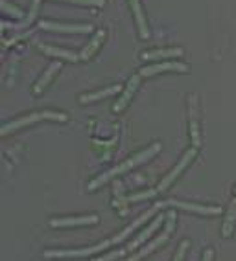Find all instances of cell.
Masks as SVG:
<instances>
[{
  "label": "cell",
  "mask_w": 236,
  "mask_h": 261,
  "mask_svg": "<svg viewBox=\"0 0 236 261\" xmlns=\"http://www.w3.org/2000/svg\"><path fill=\"white\" fill-rule=\"evenodd\" d=\"M161 147H162L161 144H153V145H150L148 149L140 151V153H137L135 156H131V159L124 160V162L120 164V166H116V168H113V169H109V171H105L104 175L96 177L95 180H92L89 184V191L98 190V188L102 186V184H105V182L113 180V178L118 177V175H122V173H126V171H129V169L140 166L142 162H146V160H150L151 156H155V154L159 153V151H161Z\"/></svg>",
  "instance_id": "1"
},
{
  "label": "cell",
  "mask_w": 236,
  "mask_h": 261,
  "mask_svg": "<svg viewBox=\"0 0 236 261\" xmlns=\"http://www.w3.org/2000/svg\"><path fill=\"white\" fill-rule=\"evenodd\" d=\"M41 120H52V121H66L68 116H66L65 112H57V111H41V112H33V114H28V116H22L19 120H13L10 123H6L0 130V135L6 136L13 133V130H19L26 125H32V123H37Z\"/></svg>",
  "instance_id": "2"
},
{
  "label": "cell",
  "mask_w": 236,
  "mask_h": 261,
  "mask_svg": "<svg viewBox=\"0 0 236 261\" xmlns=\"http://www.w3.org/2000/svg\"><path fill=\"white\" fill-rule=\"evenodd\" d=\"M174 226H175V212H168L166 214V228H164V232L159 236V238H155L153 241L148 245V247H144L140 252H137V254H133L131 257H128V259H124V261H140L142 257H146L148 254H151V252L155 250L157 247H161L162 243L166 241V239L170 238V233H172V230H174Z\"/></svg>",
  "instance_id": "3"
},
{
  "label": "cell",
  "mask_w": 236,
  "mask_h": 261,
  "mask_svg": "<svg viewBox=\"0 0 236 261\" xmlns=\"http://www.w3.org/2000/svg\"><path fill=\"white\" fill-rule=\"evenodd\" d=\"M113 245V239H105V241L98 243L95 247L89 248H74V250H48L44 252V257L46 259H54V257H85V256H92L96 252H102L105 248H109Z\"/></svg>",
  "instance_id": "4"
},
{
  "label": "cell",
  "mask_w": 236,
  "mask_h": 261,
  "mask_svg": "<svg viewBox=\"0 0 236 261\" xmlns=\"http://www.w3.org/2000/svg\"><path fill=\"white\" fill-rule=\"evenodd\" d=\"M196 154H198V149H196V147H192V149L186 151V153L183 154V159H181L179 162H177V166H175V168L172 169V171L168 173V175H166V177L162 178L161 182H159V186H157L155 190L159 191V193H161V191H166V190H168V188H170L172 184L175 182V178L179 177L181 173L184 171V168H186V166H188V164L192 162L194 159H196Z\"/></svg>",
  "instance_id": "5"
},
{
  "label": "cell",
  "mask_w": 236,
  "mask_h": 261,
  "mask_svg": "<svg viewBox=\"0 0 236 261\" xmlns=\"http://www.w3.org/2000/svg\"><path fill=\"white\" fill-rule=\"evenodd\" d=\"M162 72H188V65L179 63V61H164V63H157V65H148L140 68V77H153Z\"/></svg>",
  "instance_id": "6"
},
{
  "label": "cell",
  "mask_w": 236,
  "mask_h": 261,
  "mask_svg": "<svg viewBox=\"0 0 236 261\" xmlns=\"http://www.w3.org/2000/svg\"><path fill=\"white\" fill-rule=\"evenodd\" d=\"M39 28L48 30V32H59V33H90L92 26L90 24H61L52 22V20H41Z\"/></svg>",
  "instance_id": "7"
},
{
  "label": "cell",
  "mask_w": 236,
  "mask_h": 261,
  "mask_svg": "<svg viewBox=\"0 0 236 261\" xmlns=\"http://www.w3.org/2000/svg\"><path fill=\"white\" fill-rule=\"evenodd\" d=\"M188 116H190V140L192 147L198 149L201 145V135H199V121H198V96L192 94L188 98Z\"/></svg>",
  "instance_id": "8"
},
{
  "label": "cell",
  "mask_w": 236,
  "mask_h": 261,
  "mask_svg": "<svg viewBox=\"0 0 236 261\" xmlns=\"http://www.w3.org/2000/svg\"><path fill=\"white\" fill-rule=\"evenodd\" d=\"M166 206H172V208H179V210H186V212H196V214H203V215H216V214H220V208H213V206H199V204H192V202L175 201V199H168V201L159 202V208H166Z\"/></svg>",
  "instance_id": "9"
},
{
  "label": "cell",
  "mask_w": 236,
  "mask_h": 261,
  "mask_svg": "<svg viewBox=\"0 0 236 261\" xmlns=\"http://www.w3.org/2000/svg\"><path fill=\"white\" fill-rule=\"evenodd\" d=\"M138 85H140V74L138 75H133V77H129L128 85H126V89H124V92L120 94V98H118V101L113 105V111L114 112H122L124 109L128 107L129 101L133 99V96H135V92L138 90Z\"/></svg>",
  "instance_id": "10"
},
{
  "label": "cell",
  "mask_w": 236,
  "mask_h": 261,
  "mask_svg": "<svg viewBox=\"0 0 236 261\" xmlns=\"http://www.w3.org/2000/svg\"><path fill=\"white\" fill-rule=\"evenodd\" d=\"M100 217L96 214L81 215V217H66V219H52L50 226L54 228H65V226H89V224H98Z\"/></svg>",
  "instance_id": "11"
},
{
  "label": "cell",
  "mask_w": 236,
  "mask_h": 261,
  "mask_svg": "<svg viewBox=\"0 0 236 261\" xmlns=\"http://www.w3.org/2000/svg\"><path fill=\"white\" fill-rule=\"evenodd\" d=\"M59 70H61V63H59V61H56V63H52V65H48V68L44 70V74L39 77L37 83L33 85V94H41V92H43L48 85H50V81L54 80V75H56Z\"/></svg>",
  "instance_id": "12"
},
{
  "label": "cell",
  "mask_w": 236,
  "mask_h": 261,
  "mask_svg": "<svg viewBox=\"0 0 236 261\" xmlns=\"http://www.w3.org/2000/svg\"><path fill=\"white\" fill-rule=\"evenodd\" d=\"M129 6H131L133 15H135V20H137L140 39H150V30H148L146 17H144V11H142L140 0H129Z\"/></svg>",
  "instance_id": "13"
},
{
  "label": "cell",
  "mask_w": 236,
  "mask_h": 261,
  "mask_svg": "<svg viewBox=\"0 0 236 261\" xmlns=\"http://www.w3.org/2000/svg\"><path fill=\"white\" fill-rule=\"evenodd\" d=\"M120 90H122V87H120V85H113V87H107V89L96 90V92L81 94V96H80V103L87 105V103L98 101V99H102V98H109V96H114V94L120 92Z\"/></svg>",
  "instance_id": "14"
},
{
  "label": "cell",
  "mask_w": 236,
  "mask_h": 261,
  "mask_svg": "<svg viewBox=\"0 0 236 261\" xmlns=\"http://www.w3.org/2000/svg\"><path fill=\"white\" fill-rule=\"evenodd\" d=\"M183 56L181 48H162V50H150L142 51V59L144 61H155V59H166V57H179Z\"/></svg>",
  "instance_id": "15"
},
{
  "label": "cell",
  "mask_w": 236,
  "mask_h": 261,
  "mask_svg": "<svg viewBox=\"0 0 236 261\" xmlns=\"http://www.w3.org/2000/svg\"><path fill=\"white\" fill-rule=\"evenodd\" d=\"M104 39H105V32H104V30H98V32L95 33V37L90 39L89 44H87V46L83 48V50H81L80 59L89 61L90 57H92V56L96 54V50H98V48L102 46V42H104Z\"/></svg>",
  "instance_id": "16"
},
{
  "label": "cell",
  "mask_w": 236,
  "mask_h": 261,
  "mask_svg": "<svg viewBox=\"0 0 236 261\" xmlns=\"http://www.w3.org/2000/svg\"><path fill=\"white\" fill-rule=\"evenodd\" d=\"M161 224H162V217H157V219L153 221V223H151L150 226H148V228L144 230V232H140V233H138L137 238H135V241H131V243H129L128 247H126V250H128V252H133V250H135V248L138 247V245H142V243L146 241V239L150 238L151 233L155 232V230L159 228V226H161Z\"/></svg>",
  "instance_id": "17"
},
{
  "label": "cell",
  "mask_w": 236,
  "mask_h": 261,
  "mask_svg": "<svg viewBox=\"0 0 236 261\" xmlns=\"http://www.w3.org/2000/svg\"><path fill=\"white\" fill-rule=\"evenodd\" d=\"M234 226H236V197L231 201V204H229L225 221H223V226H222V236H223V238H231Z\"/></svg>",
  "instance_id": "18"
},
{
  "label": "cell",
  "mask_w": 236,
  "mask_h": 261,
  "mask_svg": "<svg viewBox=\"0 0 236 261\" xmlns=\"http://www.w3.org/2000/svg\"><path fill=\"white\" fill-rule=\"evenodd\" d=\"M39 50L44 51L46 56L59 57V59L70 61V63H76V61H80V56H76L74 51L63 50V48H54V46H46V44H39Z\"/></svg>",
  "instance_id": "19"
},
{
  "label": "cell",
  "mask_w": 236,
  "mask_h": 261,
  "mask_svg": "<svg viewBox=\"0 0 236 261\" xmlns=\"http://www.w3.org/2000/svg\"><path fill=\"white\" fill-rule=\"evenodd\" d=\"M114 206H116V208H120V214L122 215H126L128 214V204H126V199H124V195H122V184H120V182H116V184H114Z\"/></svg>",
  "instance_id": "20"
},
{
  "label": "cell",
  "mask_w": 236,
  "mask_h": 261,
  "mask_svg": "<svg viewBox=\"0 0 236 261\" xmlns=\"http://www.w3.org/2000/svg\"><path fill=\"white\" fill-rule=\"evenodd\" d=\"M0 4H2V11H4V13H8L10 17H15V19H24V13H22V10H20V8L10 4L8 0H2Z\"/></svg>",
  "instance_id": "21"
},
{
  "label": "cell",
  "mask_w": 236,
  "mask_h": 261,
  "mask_svg": "<svg viewBox=\"0 0 236 261\" xmlns=\"http://www.w3.org/2000/svg\"><path fill=\"white\" fill-rule=\"evenodd\" d=\"M37 10H39V0H33L32 10H30V15L22 20V24H20V28H26L28 24H32L33 20H35V17H37Z\"/></svg>",
  "instance_id": "22"
},
{
  "label": "cell",
  "mask_w": 236,
  "mask_h": 261,
  "mask_svg": "<svg viewBox=\"0 0 236 261\" xmlns=\"http://www.w3.org/2000/svg\"><path fill=\"white\" fill-rule=\"evenodd\" d=\"M159 191L157 190H151V191H142V193H135L128 199L129 202H138V201H144V199H151V197H155Z\"/></svg>",
  "instance_id": "23"
},
{
  "label": "cell",
  "mask_w": 236,
  "mask_h": 261,
  "mask_svg": "<svg viewBox=\"0 0 236 261\" xmlns=\"http://www.w3.org/2000/svg\"><path fill=\"white\" fill-rule=\"evenodd\" d=\"M126 248H120V250H114V252H109L107 256H102V257H98V259H95V261H116V259H120V257L126 254Z\"/></svg>",
  "instance_id": "24"
},
{
  "label": "cell",
  "mask_w": 236,
  "mask_h": 261,
  "mask_svg": "<svg viewBox=\"0 0 236 261\" xmlns=\"http://www.w3.org/2000/svg\"><path fill=\"white\" fill-rule=\"evenodd\" d=\"M63 2H72V4L80 6H96V8H102L105 4V0H63Z\"/></svg>",
  "instance_id": "25"
},
{
  "label": "cell",
  "mask_w": 236,
  "mask_h": 261,
  "mask_svg": "<svg viewBox=\"0 0 236 261\" xmlns=\"http://www.w3.org/2000/svg\"><path fill=\"white\" fill-rule=\"evenodd\" d=\"M188 245H190V243L186 241V239H184V241H181L179 248H177V252H175L174 261H183L184 259V254H186V248H188Z\"/></svg>",
  "instance_id": "26"
},
{
  "label": "cell",
  "mask_w": 236,
  "mask_h": 261,
  "mask_svg": "<svg viewBox=\"0 0 236 261\" xmlns=\"http://www.w3.org/2000/svg\"><path fill=\"white\" fill-rule=\"evenodd\" d=\"M213 250H210V248H207V250H205V254H203V261H213Z\"/></svg>",
  "instance_id": "27"
},
{
  "label": "cell",
  "mask_w": 236,
  "mask_h": 261,
  "mask_svg": "<svg viewBox=\"0 0 236 261\" xmlns=\"http://www.w3.org/2000/svg\"><path fill=\"white\" fill-rule=\"evenodd\" d=\"M234 195H236V188H234Z\"/></svg>",
  "instance_id": "28"
}]
</instances>
